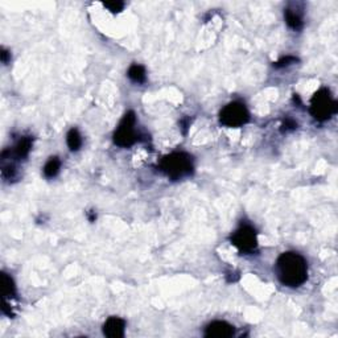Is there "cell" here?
I'll return each mask as SVG.
<instances>
[{"mask_svg":"<svg viewBox=\"0 0 338 338\" xmlns=\"http://www.w3.org/2000/svg\"><path fill=\"white\" fill-rule=\"evenodd\" d=\"M297 128V123L291 118H287L283 124H281V132H288V131H293Z\"/></svg>","mask_w":338,"mask_h":338,"instance_id":"obj_17","label":"cell"},{"mask_svg":"<svg viewBox=\"0 0 338 338\" xmlns=\"http://www.w3.org/2000/svg\"><path fill=\"white\" fill-rule=\"evenodd\" d=\"M297 58L293 57V56H285V57H283L281 60H279L278 62H275L274 66L275 67H285V66H289L291 64H295V62H297Z\"/></svg>","mask_w":338,"mask_h":338,"instance_id":"obj_16","label":"cell"},{"mask_svg":"<svg viewBox=\"0 0 338 338\" xmlns=\"http://www.w3.org/2000/svg\"><path fill=\"white\" fill-rule=\"evenodd\" d=\"M284 17H285V21H287V24H288V27L295 30L303 29L304 21H303V16L300 15L298 11L287 8V10L284 11Z\"/></svg>","mask_w":338,"mask_h":338,"instance_id":"obj_10","label":"cell"},{"mask_svg":"<svg viewBox=\"0 0 338 338\" xmlns=\"http://www.w3.org/2000/svg\"><path fill=\"white\" fill-rule=\"evenodd\" d=\"M61 168V161L58 158H51L47 161V164L44 167V174L45 177L48 178H53L56 177L60 172Z\"/></svg>","mask_w":338,"mask_h":338,"instance_id":"obj_13","label":"cell"},{"mask_svg":"<svg viewBox=\"0 0 338 338\" xmlns=\"http://www.w3.org/2000/svg\"><path fill=\"white\" fill-rule=\"evenodd\" d=\"M234 334V326L226 321H214L205 329V337L208 338H229Z\"/></svg>","mask_w":338,"mask_h":338,"instance_id":"obj_7","label":"cell"},{"mask_svg":"<svg viewBox=\"0 0 338 338\" xmlns=\"http://www.w3.org/2000/svg\"><path fill=\"white\" fill-rule=\"evenodd\" d=\"M2 295L4 298L14 297L16 295V288H15V283L11 276L7 274H2Z\"/></svg>","mask_w":338,"mask_h":338,"instance_id":"obj_11","label":"cell"},{"mask_svg":"<svg viewBox=\"0 0 338 338\" xmlns=\"http://www.w3.org/2000/svg\"><path fill=\"white\" fill-rule=\"evenodd\" d=\"M276 274L281 284L291 288L300 287L308 279V265L297 252H284L276 261Z\"/></svg>","mask_w":338,"mask_h":338,"instance_id":"obj_1","label":"cell"},{"mask_svg":"<svg viewBox=\"0 0 338 338\" xmlns=\"http://www.w3.org/2000/svg\"><path fill=\"white\" fill-rule=\"evenodd\" d=\"M219 121L226 127H241L250 121V114L243 103L231 102L221 110Z\"/></svg>","mask_w":338,"mask_h":338,"instance_id":"obj_5","label":"cell"},{"mask_svg":"<svg viewBox=\"0 0 338 338\" xmlns=\"http://www.w3.org/2000/svg\"><path fill=\"white\" fill-rule=\"evenodd\" d=\"M103 6L108 11H111L112 14H118V12H121L123 10L124 3L123 2H106V3H103Z\"/></svg>","mask_w":338,"mask_h":338,"instance_id":"obj_15","label":"cell"},{"mask_svg":"<svg viewBox=\"0 0 338 338\" xmlns=\"http://www.w3.org/2000/svg\"><path fill=\"white\" fill-rule=\"evenodd\" d=\"M231 243L241 252H252L258 247L256 231L250 224H243L231 235Z\"/></svg>","mask_w":338,"mask_h":338,"instance_id":"obj_6","label":"cell"},{"mask_svg":"<svg viewBox=\"0 0 338 338\" xmlns=\"http://www.w3.org/2000/svg\"><path fill=\"white\" fill-rule=\"evenodd\" d=\"M136 117L134 111H128L114 132V143L119 147H131L137 141V132L135 130Z\"/></svg>","mask_w":338,"mask_h":338,"instance_id":"obj_4","label":"cell"},{"mask_svg":"<svg viewBox=\"0 0 338 338\" xmlns=\"http://www.w3.org/2000/svg\"><path fill=\"white\" fill-rule=\"evenodd\" d=\"M66 143L71 151H78V149H80L81 145H82V137H81L77 128H71V130L67 132Z\"/></svg>","mask_w":338,"mask_h":338,"instance_id":"obj_14","label":"cell"},{"mask_svg":"<svg viewBox=\"0 0 338 338\" xmlns=\"http://www.w3.org/2000/svg\"><path fill=\"white\" fill-rule=\"evenodd\" d=\"M128 78L135 84H143L145 81V69L141 65H131L128 69Z\"/></svg>","mask_w":338,"mask_h":338,"instance_id":"obj_12","label":"cell"},{"mask_svg":"<svg viewBox=\"0 0 338 338\" xmlns=\"http://www.w3.org/2000/svg\"><path fill=\"white\" fill-rule=\"evenodd\" d=\"M312 117L318 122H325L330 119L338 111V103L330 97L328 89H320L311 99Z\"/></svg>","mask_w":338,"mask_h":338,"instance_id":"obj_3","label":"cell"},{"mask_svg":"<svg viewBox=\"0 0 338 338\" xmlns=\"http://www.w3.org/2000/svg\"><path fill=\"white\" fill-rule=\"evenodd\" d=\"M126 322L119 317H110L103 325V333L110 338H122L124 335Z\"/></svg>","mask_w":338,"mask_h":338,"instance_id":"obj_8","label":"cell"},{"mask_svg":"<svg viewBox=\"0 0 338 338\" xmlns=\"http://www.w3.org/2000/svg\"><path fill=\"white\" fill-rule=\"evenodd\" d=\"M160 171L164 172L172 180H178L193 172V160L191 155L185 152H173L161 159Z\"/></svg>","mask_w":338,"mask_h":338,"instance_id":"obj_2","label":"cell"},{"mask_svg":"<svg viewBox=\"0 0 338 338\" xmlns=\"http://www.w3.org/2000/svg\"><path fill=\"white\" fill-rule=\"evenodd\" d=\"M0 57H2L3 64H7L8 60H10V57H11V53L8 51H6L4 48H2V53H0Z\"/></svg>","mask_w":338,"mask_h":338,"instance_id":"obj_18","label":"cell"},{"mask_svg":"<svg viewBox=\"0 0 338 338\" xmlns=\"http://www.w3.org/2000/svg\"><path fill=\"white\" fill-rule=\"evenodd\" d=\"M30 148H32V137L24 136L17 141V144L15 145L14 149H12L11 155L16 159H24L28 156Z\"/></svg>","mask_w":338,"mask_h":338,"instance_id":"obj_9","label":"cell"}]
</instances>
